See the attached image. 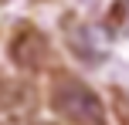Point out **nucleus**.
<instances>
[{"label": "nucleus", "mask_w": 129, "mask_h": 125, "mask_svg": "<svg viewBox=\"0 0 129 125\" xmlns=\"http://www.w3.org/2000/svg\"><path fill=\"white\" fill-rule=\"evenodd\" d=\"M51 108L68 125H105V108L85 81L61 74L51 88Z\"/></svg>", "instance_id": "obj_1"}]
</instances>
